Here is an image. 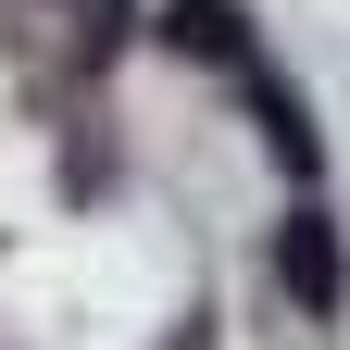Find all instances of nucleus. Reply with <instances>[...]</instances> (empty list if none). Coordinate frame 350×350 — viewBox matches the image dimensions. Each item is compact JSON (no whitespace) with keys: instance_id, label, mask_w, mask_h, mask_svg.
<instances>
[{"instance_id":"3","label":"nucleus","mask_w":350,"mask_h":350,"mask_svg":"<svg viewBox=\"0 0 350 350\" xmlns=\"http://www.w3.org/2000/svg\"><path fill=\"white\" fill-rule=\"evenodd\" d=\"M262 138H275V163H288V175H313V125H300L288 88H262Z\"/></svg>"},{"instance_id":"2","label":"nucleus","mask_w":350,"mask_h":350,"mask_svg":"<svg viewBox=\"0 0 350 350\" xmlns=\"http://www.w3.org/2000/svg\"><path fill=\"white\" fill-rule=\"evenodd\" d=\"M163 38H175V51H200V63H250V38H238V13H226V0H175V13H163Z\"/></svg>"},{"instance_id":"1","label":"nucleus","mask_w":350,"mask_h":350,"mask_svg":"<svg viewBox=\"0 0 350 350\" xmlns=\"http://www.w3.org/2000/svg\"><path fill=\"white\" fill-rule=\"evenodd\" d=\"M275 275H288V300H300V313H338V300H350L338 213H288V226H275Z\"/></svg>"}]
</instances>
